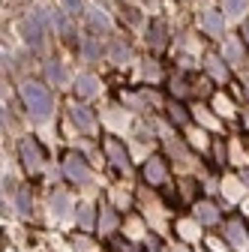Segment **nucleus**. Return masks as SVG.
Masks as SVG:
<instances>
[{"label": "nucleus", "instance_id": "f8f14e48", "mask_svg": "<svg viewBox=\"0 0 249 252\" xmlns=\"http://www.w3.org/2000/svg\"><path fill=\"white\" fill-rule=\"evenodd\" d=\"M78 219H81L84 228H90V225H93V213H90V207H81V210H78Z\"/></svg>", "mask_w": 249, "mask_h": 252}, {"label": "nucleus", "instance_id": "f257e3e1", "mask_svg": "<svg viewBox=\"0 0 249 252\" xmlns=\"http://www.w3.org/2000/svg\"><path fill=\"white\" fill-rule=\"evenodd\" d=\"M21 96H24L30 114H33L36 120L48 117V111H51V96H48V93H45L39 84H24V87H21Z\"/></svg>", "mask_w": 249, "mask_h": 252}, {"label": "nucleus", "instance_id": "20e7f679", "mask_svg": "<svg viewBox=\"0 0 249 252\" xmlns=\"http://www.w3.org/2000/svg\"><path fill=\"white\" fill-rule=\"evenodd\" d=\"M144 177H147L150 183H156V186H159V183L165 180V168H162V162H159V159H150V162L144 165Z\"/></svg>", "mask_w": 249, "mask_h": 252}, {"label": "nucleus", "instance_id": "1a4fd4ad", "mask_svg": "<svg viewBox=\"0 0 249 252\" xmlns=\"http://www.w3.org/2000/svg\"><path fill=\"white\" fill-rule=\"evenodd\" d=\"M18 213L21 216H30V195H27V189H21V192H18Z\"/></svg>", "mask_w": 249, "mask_h": 252}, {"label": "nucleus", "instance_id": "0eeeda50", "mask_svg": "<svg viewBox=\"0 0 249 252\" xmlns=\"http://www.w3.org/2000/svg\"><path fill=\"white\" fill-rule=\"evenodd\" d=\"M72 120H75V126H81V129H93V117L87 114V108H72Z\"/></svg>", "mask_w": 249, "mask_h": 252}, {"label": "nucleus", "instance_id": "39448f33", "mask_svg": "<svg viewBox=\"0 0 249 252\" xmlns=\"http://www.w3.org/2000/svg\"><path fill=\"white\" fill-rule=\"evenodd\" d=\"M195 216L201 219V222H216V219H219V210H216L213 204H207V201H201L195 207Z\"/></svg>", "mask_w": 249, "mask_h": 252}, {"label": "nucleus", "instance_id": "2eb2a0df", "mask_svg": "<svg viewBox=\"0 0 249 252\" xmlns=\"http://www.w3.org/2000/svg\"><path fill=\"white\" fill-rule=\"evenodd\" d=\"M48 78H54V81H63V69H60L57 63H51V66H48Z\"/></svg>", "mask_w": 249, "mask_h": 252}, {"label": "nucleus", "instance_id": "6e6552de", "mask_svg": "<svg viewBox=\"0 0 249 252\" xmlns=\"http://www.w3.org/2000/svg\"><path fill=\"white\" fill-rule=\"evenodd\" d=\"M66 204H69V198H66L63 192H57V195L51 198V210H54L57 216H63V213H66Z\"/></svg>", "mask_w": 249, "mask_h": 252}, {"label": "nucleus", "instance_id": "9d476101", "mask_svg": "<svg viewBox=\"0 0 249 252\" xmlns=\"http://www.w3.org/2000/svg\"><path fill=\"white\" fill-rule=\"evenodd\" d=\"M240 231H243V228H240V222H231V225H228V237H231L234 243H240V246H243V234H240Z\"/></svg>", "mask_w": 249, "mask_h": 252}, {"label": "nucleus", "instance_id": "7ed1b4c3", "mask_svg": "<svg viewBox=\"0 0 249 252\" xmlns=\"http://www.w3.org/2000/svg\"><path fill=\"white\" fill-rule=\"evenodd\" d=\"M66 174H69L72 180H78V183L87 180V165H84L81 156H69V159H66Z\"/></svg>", "mask_w": 249, "mask_h": 252}, {"label": "nucleus", "instance_id": "ddd939ff", "mask_svg": "<svg viewBox=\"0 0 249 252\" xmlns=\"http://www.w3.org/2000/svg\"><path fill=\"white\" fill-rule=\"evenodd\" d=\"M93 84H96L93 78H81V81H78V90L84 93V96H90V93H93Z\"/></svg>", "mask_w": 249, "mask_h": 252}, {"label": "nucleus", "instance_id": "9b49d317", "mask_svg": "<svg viewBox=\"0 0 249 252\" xmlns=\"http://www.w3.org/2000/svg\"><path fill=\"white\" fill-rule=\"evenodd\" d=\"M24 33H27V42H39V27L36 24H24Z\"/></svg>", "mask_w": 249, "mask_h": 252}, {"label": "nucleus", "instance_id": "423d86ee", "mask_svg": "<svg viewBox=\"0 0 249 252\" xmlns=\"http://www.w3.org/2000/svg\"><path fill=\"white\" fill-rule=\"evenodd\" d=\"M105 147H108V153H111V159H114V165H120V168H126V165H129V159H126V153H123V147H120L117 141H105Z\"/></svg>", "mask_w": 249, "mask_h": 252}, {"label": "nucleus", "instance_id": "f03ea898", "mask_svg": "<svg viewBox=\"0 0 249 252\" xmlns=\"http://www.w3.org/2000/svg\"><path fill=\"white\" fill-rule=\"evenodd\" d=\"M21 159H24V165H27L30 171H36V168H39L42 153H39L36 141H30V138H24V141H21Z\"/></svg>", "mask_w": 249, "mask_h": 252}, {"label": "nucleus", "instance_id": "dca6fc26", "mask_svg": "<svg viewBox=\"0 0 249 252\" xmlns=\"http://www.w3.org/2000/svg\"><path fill=\"white\" fill-rule=\"evenodd\" d=\"M246 180H249V174H246Z\"/></svg>", "mask_w": 249, "mask_h": 252}, {"label": "nucleus", "instance_id": "4468645a", "mask_svg": "<svg viewBox=\"0 0 249 252\" xmlns=\"http://www.w3.org/2000/svg\"><path fill=\"white\" fill-rule=\"evenodd\" d=\"M243 6H246V0H225V9H228V12H234V15H237Z\"/></svg>", "mask_w": 249, "mask_h": 252}]
</instances>
